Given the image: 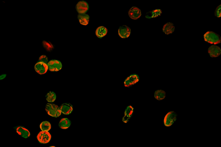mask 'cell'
<instances>
[{
	"mask_svg": "<svg viewBox=\"0 0 221 147\" xmlns=\"http://www.w3.org/2000/svg\"><path fill=\"white\" fill-rule=\"evenodd\" d=\"M71 124V121L68 118L64 117L61 119L60 121L59 126L61 129H65L69 127Z\"/></svg>",
	"mask_w": 221,
	"mask_h": 147,
	"instance_id": "cell-19",
	"label": "cell"
},
{
	"mask_svg": "<svg viewBox=\"0 0 221 147\" xmlns=\"http://www.w3.org/2000/svg\"><path fill=\"white\" fill-rule=\"evenodd\" d=\"M214 15L217 18H220L221 17V4L218 5L216 8Z\"/></svg>",
	"mask_w": 221,
	"mask_h": 147,
	"instance_id": "cell-23",
	"label": "cell"
},
{
	"mask_svg": "<svg viewBox=\"0 0 221 147\" xmlns=\"http://www.w3.org/2000/svg\"><path fill=\"white\" fill-rule=\"evenodd\" d=\"M48 69L51 71H57L62 68V64L57 59H53L49 60L47 63Z\"/></svg>",
	"mask_w": 221,
	"mask_h": 147,
	"instance_id": "cell-5",
	"label": "cell"
},
{
	"mask_svg": "<svg viewBox=\"0 0 221 147\" xmlns=\"http://www.w3.org/2000/svg\"><path fill=\"white\" fill-rule=\"evenodd\" d=\"M139 80V75L136 74H133L127 76L124 82V86L129 87L138 82Z\"/></svg>",
	"mask_w": 221,
	"mask_h": 147,
	"instance_id": "cell-6",
	"label": "cell"
},
{
	"mask_svg": "<svg viewBox=\"0 0 221 147\" xmlns=\"http://www.w3.org/2000/svg\"><path fill=\"white\" fill-rule=\"evenodd\" d=\"M59 107L61 113L65 115L70 114L73 111V106L70 103H63Z\"/></svg>",
	"mask_w": 221,
	"mask_h": 147,
	"instance_id": "cell-13",
	"label": "cell"
},
{
	"mask_svg": "<svg viewBox=\"0 0 221 147\" xmlns=\"http://www.w3.org/2000/svg\"><path fill=\"white\" fill-rule=\"evenodd\" d=\"M6 74H1L0 76V80H1L4 79L6 77Z\"/></svg>",
	"mask_w": 221,
	"mask_h": 147,
	"instance_id": "cell-25",
	"label": "cell"
},
{
	"mask_svg": "<svg viewBox=\"0 0 221 147\" xmlns=\"http://www.w3.org/2000/svg\"><path fill=\"white\" fill-rule=\"evenodd\" d=\"M162 13V11L160 9H156L147 12L145 16V17L148 19L153 18L160 16Z\"/></svg>",
	"mask_w": 221,
	"mask_h": 147,
	"instance_id": "cell-18",
	"label": "cell"
},
{
	"mask_svg": "<svg viewBox=\"0 0 221 147\" xmlns=\"http://www.w3.org/2000/svg\"><path fill=\"white\" fill-rule=\"evenodd\" d=\"M108 29L102 26L97 28L95 31V34L98 38H101L106 35Z\"/></svg>",
	"mask_w": 221,
	"mask_h": 147,
	"instance_id": "cell-17",
	"label": "cell"
},
{
	"mask_svg": "<svg viewBox=\"0 0 221 147\" xmlns=\"http://www.w3.org/2000/svg\"><path fill=\"white\" fill-rule=\"evenodd\" d=\"M48 147H56L55 146H49Z\"/></svg>",
	"mask_w": 221,
	"mask_h": 147,
	"instance_id": "cell-26",
	"label": "cell"
},
{
	"mask_svg": "<svg viewBox=\"0 0 221 147\" xmlns=\"http://www.w3.org/2000/svg\"><path fill=\"white\" fill-rule=\"evenodd\" d=\"M75 8L79 14L86 13L89 8L88 3L86 1L80 0L76 4Z\"/></svg>",
	"mask_w": 221,
	"mask_h": 147,
	"instance_id": "cell-7",
	"label": "cell"
},
{
	"mask_svg": "<svg viewBox=\"0 0 221 147\" xmlns=\"http://www.w3.org/2000/svg\"><path fill=\"white\" fill-rule=\"evenodd\" d=\"M208 53L211 57H217L221 54V49L218 46L212 45L208 47Z\"/></svg>",
	"mask_w": 221,
	"mask_h": 147,
	"instance_id": "cell-11",
	"label": "cell"
},
{
	"mask_svg": "<svg viewBox=\"0 0 221 147\" xmlns=\"http://www.w3.org/2000/svg\"><path fill=\"white\" fill-rule=\"evenodd\" d=\"M78 19L80 23L82 25L86 26L89 23L90 17L87 13L78 14L77 16Z\"/></svg>",
	"mask_w": 221,
	"mask_h": 147,
	"instance_id": "cell-16",
	"label": "cell"
},
{
	"mask_svg": "<svg viewBox=\"0 0 221 147\" xmlns=\"http://www.w3.org/2000/svg\"><path fill=\"white\" fill-rule=\"evenodd\" d=\"M177 114L173 111H170L165 115L163 120L164 126L169 127L171 126L177 119Z\"/></svg>",
	"mask_w": 221,
	"mask_h": 147,
	"instance_id": "cell-3",
	"label": "cell"
},
{
	"mask_svg": "<svg viewBox=\"0 0 221 147\" xmlns=\"http://www.w3.org/2000/svg\"><path fill=\"white\" fill-rule=\"evenodd\" d=\"M203 38L205 41L210 44L216 45L221 43L220 36L212 31L206 32L203 34Z\"/></svg>",
	"mask_w": 221,
	"mask_h": 147,
	"instance_id": "cell-1",
	"label": "cell"
},
{
	"mask_svg": "<svg viewBox=\"0 0 221 147\" xmlns=\"http://www.w3.org/2000/svg\"><path fill=\"white\" fill-rule=\"evenodd\" d=\"M17 133L20 136L25 138H27L31 135L30 131L24 127L19 126L16 129Z\"/></svg>",
	"mask_w": 221,
	"mask_h": 147,
	"instance_id": "cell-14",
	"label": "cell"
},
{
	"mask_svg": "<svg viewBox=\"0 0 221 147\" xmlns=\"http://www.w3.org/2000/svg\"><path fill=\"white\" fill-rule=\"evenodd\" d=\"M131 31L128 26L123 25L120 26L118 30V33L119 36L122 38H126L130 35Z\"/></svg>",
	"mask_w": 221,
	"mask_h": 147,
	"instance_id": "cell-9",
	"label": "cell"
},
{
	"mask_svg": "<svg viewBox=\"0 0 221 147\" xmlns=\"http://www.w3.org/2000/svg\"><path fill=\"white\" fill-rule=\"evenodd\" d=\"M175 27L174 24L170 22H168L163 26L162 31L166 34L169 35L175 31Z\"/></svg>",
	"mask_w": 221,
	"mask_h": 147,
	"instance_id": "cell-15",
	"label": "cell"
},
{
	"mask_svg": "<svg viewBox=\"0 0 221 147\" xmlns=\"http://www.w3.org/2000/svg\"><path fill=\"white\" fill-rule=\"evenodd\" d=\"M34 68L35 71L40 75L46 73L48 69L47 63L43 62L38 61L35 65Z\"/></svg>",
	"mask_w": 221,
	"mask_h": 147,
	"instance_id": "cell-8",
	"label": "cell"
},
{
	"mask_svg": "<svg viewBox=\"0 0 221 147\" xmlns=\"http://www.w3.org/2000/svg\"><path fill=\"white\" fill-rule=\"evenodd\" d=\"M128 15L131 19L136 20L141 16V12L139 8L136 6H133L129 10Z\"/></svg>",
	"mask_w": 221,
	"mask_h": 147,
	"instance_id": "cell-10",
	"label": "cell"
},
{
	"mask_svg": "<svg viewBox=\"0 0 221 147\" xmlns=\"http://www.w3.org/2000/svg\"><path fill=\"white\" fill-rule=\"evenodd\" d=\"M38 61L42 62L47 63L48 62V57L45 55H41L39 58Z\"/></svg>",
	"mask_w": 221,
	"mask_h": 147,
	"instance_id": "cell-24",
	"label": "cell"
},
{
	"mask_svg": "<svg viewBox=\"0 0 221 147\" xmlns=\"http://www.w3.org/2000/svg\"><path fill=\"white\" fill-rule=\"evenodd\" d=\"M45 109L49 115L55 118L59 117L62 113L60 107L54 103H47L45 106Z\"/></svg>",
	"mask_w": 221,
	"mask_h": 147,
	"instance_id": "cell-2",
	"label": "cell"
},
{
	"mask_svg": "<svg viewBox=\"0 0 221 147\" xmlns=\"http://www.w3.org/2000/svg\"><path fill=\"white\" fill-rule=\"evenodd\" d=\"M38 142L42 144H46L49 143L52 138L51 135L49 131H41L37 136Z\"/></svg>",
	"mask_w": 221,
	"mask_h": 147,
	"instance_id": "cell-4",
	"label": "cell"
},
{
	"mask_svg": "<svg viewBox=\"0 0 221 147\" xmlns=\"http://www.w3.org/2000/svg\"><path fill=\"white\" fill-rule=\"evenodd\" d=\"M45 97L46 101L48 102L51 103L55 100L57 96L54 92L50 91L47 93Z\"/></svg>",
	"mask_w": 221,
	"mask_h": 147,
	"instance_id": "cell-22",
	"label": "cell"
},
{
	"mask_svg": "<svg viewBox=\"0 0 221 147\" xmlns=\"http://www.w3.org/2000/svg\"><path fill=\"white\" fill-rule=\"evenodd\" d=\"M154 95L156 99L158 100H161L165 98L166 93L163 90H157L154 92Z\"/></svg>",
	"mask_w": 221,
	"mask_h": 147,
	"instance_id": "cell-20",
	"label": "cell"
},
{
	"mask_svg": "<svg viewBox=\"0 0 221 147\" xmlns=\"http://www.w3.org/2000/svg\"><path fill=\"white\" fill-rule=\"evenodd\" d=\"M134 111V108L131 105L127 106L125 108L122 121L125 123H127L131 118Z\"/></svg>",
	"mask_w": 221,
	"mask_h": 147,
	"instance_id": "cell-12",
	"label": "cell"
},
{
	"mask_svg": "<svg viewBox=\"0 0 221 147\" xmlns=\"http://www.w3.org/2000/svg\"><path fill=\"white\" fill-rule=\"evenodd\" d=\"M40 128L41 131H49L51 128V124L49 121H43L40 125Z\"/></svg>",
	"mask_w": 221,
	"mask_h": 147,
	"instance_id": "cell-21",
	"label": "cell"
}]
</instances>
